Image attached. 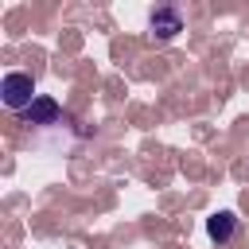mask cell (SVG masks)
Here are the masks:
<instances>
[{
  "instance_id": "cell-1",
  "label": "cell",
  "mask_w": 249,
  "mask_h": 249,
  "mask_svg": "<svg viewBox=\"0 0 249 249\" xmlns=\"http://www.w3.org/2000/svg\"><path fill=\"white\" fill-rule=\"evenodd\" d=\"M0 101H4L12 113H27V109L39 101L31 74H4V82H0Z\"/></svg>"
},
{
  "instance_id": "cell-2",
  "label": "cell",
  "mask_w": 249,
  "mask_h": 249,
  "mask_svg": "<svg viewBox=\"0 0 249 249\" xmlns=\"http://www.w3.org/2000/svg\"><path fill=\"white\" fill-rule=\"evenodd\" d=\"M148 27H152V39L167 43V39H175L183 31V16H179V8H156L152 19H148Z\"/></svg>"
},
{
  "instance_id": "cell-3",
  "label": "cell",
  "mask_w": 249,
  "mask_h": 249,
  "mask_svg": "<svg viewBox=\"0 0 249 249\" xmlns=\"http://www.w3.org/2000/svg\"><path fill=\"white\" fill-rule=\"evenodd\" d=\"M206 233H210V241L230 245V241H233V233H237V218H233L230 210H218L214 218H206Z\"/></svg>"
},
{
  "instance_id": "cell-4",
  "label": "cell",
  "mask_w": 249,
  "mask_h": 249,
  "mask_svg": "<svg viewBox=\"0 0 249 249\" xmlns=\"http://www.w3.org/2000/svg\"><path fill=\"white\" fill-rule=\"evenodd\" d=\"M62 117V109H58V101H51V97H39L31 109H27V121L31 124H54Z\"/></svg>"
}]
</instances>
